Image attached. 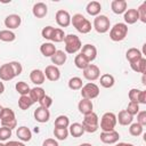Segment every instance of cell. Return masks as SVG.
Segmentation results:
<instances>
[{
  "label": "cell",
  "mask_w": 146,
  "mask_h": 146,
  "mask_svg": "<svg viewBox=\"0 0 146 146\" xmlns=\"http://www.w3.org/2000/svg\"><path fill=\"white\" fill-rule=\"evenodd\" d=\"M71 24L76 29L78 32L82 34H87L91 31V23L82 14L73 15V17H71Z\"/></svg>",
  "instance_id": "1"
},
{
  "label": "cell",
  "mask_w": 146,
  "mask_h": 146,
  "mask_svg": "<svg viewBox=\"0 0 146 146\" xmlns=\"http://www.w3.org/2000/svg\"><path fill=\"white\" fill-rule=\"evenodd\" d=\"M82 127L84 132H89V133H94L98 130L99 128V119L98 115L95 112H91L87 115H84V119L82 121Z\"/></svg>",
  "instance_id": "2"
},
{
  "label": "cell",
  "mask_w": 146,
  "mask_h": 146,
  "mask_svg": "<svg viewBox=\"0 0 146 146\" xmlns=\"http://www.w3.org/2000/svg\"><path fill=\"white\" fill-rule=\"evenodd\" d=\"M0 121H1L2 127L9 128L10 130H13L14 128L17 127V121H16L15 113L9 107H3L2 112H1V115H0Z\"/></svg>",
  "instance_id": "3"
},
{
  "label": "cell",
  "mask_w": 146,
  "mask_h": 146,
  "mask_svg": "<svg viewBox=\"0 0 146 146\" xmlns=\"http://www.w3.org/2000/svg\"><path fill=\"white\" fill-rule=\"evenodd\" d=\"M65 42V51L67 54H75L82 48L81 40L75 34H67L64 38Z\"/></svg>",
  "instance_id": "4"
},
{
  "label": "cell",
  "mask_w": 146,
  "mask_h": 146,
  "mask_svg": "<svg viewBox=\"0 0 146 146\" xmlns=\"http://www.w3.org/2000/svg\"><path fill=\"white\" fill-rule=\"evenodd\" d=\"M128 34V25L124 23H116L110 31V38L112 41L119 42L125 39Z\"/></svg>",
  "instance_id": "5"
},
{
  "label": "cell",
  "mask_w": 146,
  "mask_h": 146,
  "mask_svg": "<svg viewBox=\"0 0 146 146\" xmlns=\"http://www.w3.org/2000/svg\"><path fill=\"white\" fill-rule=\"evenodd\" d=\"M116 115L112 112H106L103 114L102 119H100V129L103 130V132H108L114 130L115 125H116Z\"/></svg>",
  "instance_id": "6"
},
{
  "label": "cell",
  "mask_w": 146,
  "mask_h": 146,
  "mask_svg": "<svg viewBox=\"0 0 146 146\" xmlns=\"http://www.w3.org/2000/svg\"><path fill=\"white\" fill-rule=\"evenodd\" d=\"M111 27V22L110 18L105 15H98L94 19V29L98 33H106Z\"/></svg>",
  "instance_id": "7"
},
{
  "label": "cell",
  "mask_w": 146,
  "mask_h": 146,
  "mask_svg": "<svg viewBox=\"0 0 146 146\" xmlns=\"http://www.w3.org/2000/svg\"><path fill=\"white\" fill-rule=\"evenodd\" d=\"M98 95H99V88L97 84H95L92 82H88L87 84H84L81 88V96L84 99L91 100V99L98 97Z\"/></svg>",
  "instance_id": "8"
},
{
  "label": "cell",
  "mask_w": 146,
  "mask_h": 146,
  "mask_svg": "<svg viewBox=\"0 0 146 146\" xmlns=\"http://www.w3.org/2000/svg\"><path fill=\"white\" fill-rule=\"evenodd\" d=\"M83 76L88 81H95V80L99 79V76H100V70H99V67L97 65L89 64L83 70Z\"/></svg>",
  "instance_id": "9"
},
{
  "label": "cell",
  "mask_w": 146,
  "mask_h": 146,
  "mask_svg": "<svg viewBox=\"0 0 146 146\" xmlns=\"http://www.w3.org/2000/svg\"><path fill=\"white\" fill-rule=\"evenodd\" d=\"M80 54L83 55V56L86 57V59H87L89 63H91V62L95 60L96 57H97V49H96V47H95L94 44L87 43V44H84V46L81 48V52H80Z\"/></svg>",
  "instance_id": "10"
},
{
  "label": "cell",
  "mask_w": 146,
  "mask_h": 146,
  "mask_svg": "<svg viewBox=\"0 0 146 146\" xmlns=\"http://www.w3.org/2000/svg\"><path fill=\"white\" fill-rule=\"evenodd\" d=\"M56 22L60 27H67L71 24V16L68 11L64 9H59L56 13Z\"/></svg>",
  "instance_id": "11"
},
{
  "label": "cell",
  "mask_w": 146,
  "mask_h": 146,
  "mask_svg": "<svg viewBox=\"0 0 146 146\" xmlns=\"http://www.w3.org/2000/svg\"><path fill=\"white\" fill-rule=\"evenodd\" d=\"M100 140L104 143V144H107V145H112V144H115L119 141V138H120V135L117 131L115 130H112V131H108V132H102L100 136H99Z\"/></svg>",
  "instance_id": "12"
},
{
  "label": "cell",
  "mask_w": 146,
  "mask_h": 146,
  "mask_svg": "<svg viewBox=\"0 0 146 146\" xmlns=\"http://www.w3.org/2000/svg\"><path fill=\"white\" fill-rule=\"evenodd\" d=\"M43 73H44V76H46L49 81H52V82L58 81L59 78H60V71H59V68H58L57 66H55V65H48V66L46 67V70H44Z\"/></svg>",
  "instance_id": "13"
},
{
  "label": "cell",
  "mask_w": 146,
  "mask_h": 146,
  "mask_svg": "<svg viewBox=\"0 0 146 146\" xmlns=\"http://www.w3.org/2000/svg\"><path fill=\"white\" fill-rule=\"evenodd\" d=\"M34 119L35 121L40 122V123H46L49 121L50 119V112L48 108H44V107H41L39 106L35 111H34Z\"/></svg>",
  "instance_id": "14"
},
{
  "label": "cell",
  "mask_w": 146,
  "mask_h": 146,
  "mask_svg": "<svg viewBox=\"0 0 146 146\" xmlns=\"http://www.w3.org/2000/svg\"><path fill=\"white\" fill-rule=\"evenodd\" d=\"M21 23H22L21 16H19V15H16V14L8 15V16L5 18V26L8 27V30H14V29L19 27Z\"/></svg>",
  "instance_id": "15"
},
{
  "label": "cell",
  "mask_w": 146,
  "mask_h": 146,
  "mask_svg": "<svg viewBox=\"0 0 146 146\" xmlns=\"http://www.w3.org/2000/svg\"><path fill=\"white\" fill-rule=\"evenodd\" d=\"M15 78V74L13 72V68L9 63L2 64L0 66V79L2 81H10Z\"/></svg>",
  "instance_id": "16"
},
{
  "label": "cell",
  "mask_w": 146,
  "mask_h": 146,
  "mask_svg": "<svg viewBox=\"0 0 146 146\" xmlns=\"http://www.w3.org/2000/svg\"><path fill=\"white\" fill-rule=\"evenodd\" d=\"M32 13L36 18H43L48 13V7L43 2H36L33 5Z\"/></svg>",
  "instance_id": "17"
},
{
  "label": "cell",
  "mask_w": 146,
  "mask_h": 146,
  "mask_svg": "<svg viewBox=\"0 0 146 146\" xmlns=\"http://www.w3.org/2000/svg\"><path fill=\"white\" fill-rule=\"evenodd\" d=\"M127 1L125 0H113L111 2V8H112V11L116 15H120V14H124V11L127 10Z\"/></svg>",
  "instance_id": "18"
},
{
  "label": "cell",
  "mask_w": 146,
  "mask_h": 146,
  "mask_svg": "<svg viewBox=\"0 0 146 146\" xmlns=\"http://www.w3.org/2000/svg\"><path fill=\"white\" fill-rule=\"evenodd\" d=\"M44 79H46L44 73H43L41 70H39V68L32 70L31 73H30V80H31L34 84H36V87L40 86V84H42V83L44 82Z\"/></svg>",
  "instance_id": "19"
},
{
  "label": "cell",
  "mask_w": 146,
  "mask_h": 146,
  "mask_svg": "<svg viewBox=\"0 0 146 146\" xmlns=\"http://www.w3.org/2000/svg\"><path fill=\"white\" fill-rule=\"evenodd\" d=\"M92 108H94L92 102L89 100V99L82 98V99L79 102V104H78V110H79V112H80L81 114H83V115H87V114L91 113V112H92Z\"/></svg>",
  "instance_id": "20"
},
{
  "label": "cell",
  "mask_w": 146,
  "mask_h": 146,
  "mask_svg": "<svg viewBox=\"0 0 146 146\" xmlns=\"http://www.w3.org/2000/svg\"><path fill=\"white\" fill-rule=\"evenodd\" d=\"M123 18H124V22H125L124 24H135L139 19V15H138L137 9H135V8L127 9L124 11Z\"/></svg>",
  "instance_id": "21"
},
{
  "label": "cell",
  "mask_w": 146,
  "mask_h": 146,
  "mask_svg": "<svg viewBox=\"0 0 146 146\" xmlns=\"http://www.w3.org/2000/svg\"><path fill=\"white\" fill-rule=\"evenodd\" d=\"M16 136L18 137L19 140L22 141H30L31 138H32V132L31 130L25 127V125H22V127H18L17 130H16Z\"/></svg>",
  "instance_id": "22"
},
{
  "label": "cell",
  "mask_w": 146,
  "mask_h": 146,
  "mask_svg": "<svg viewBox=\"0 0 146 146\" xmlns=\"http://www.w3.org/2000/svg\"><path fill=\"white\" fill-rule=\"evenodd\" d=\"M50 58H51V63L55 66H60V65L65 64V62L67 59V56L63 50H56V52Z\"/></svg>",
  "instance_id": "23"
},
{
  "label": "cell",
  "mask_w": 146,
  "mask_h": 146,
  "mask_svg": "<svg viewBox=\"0 0 146 146\" xmlns=\"http://www.w3.org/2000/svg\"><path fill=\"white\" fill-rule=\"evenodd\" d=\"M141 57H143V54H141V51H140L139 49H137V48H130V49H128V51L125 52V58H127V60H128L130 64L137 62V60L140 59Z\"/></svg>",
  "instance_id": "24"
},
{
  "label": "cell",
  "mask_w": 146,
  "mask_h": 146,
  "mask_svg": "<svg viewBox=\"0 0 146 146\" xmlns=\"http://www.w3.org/2000/svg\"><path fill=\"white\" fill-rule=\"evenodd\" d=\"M29 96L31 97V99L34 102V103H39L44 96H46V92H44V89L41 88V87H34L30 90V94Z\"/></svg>",
  "instance_id": "25"
},
{
  "label": "cell",
  "mask_w": 146,
  "mask_h": 146,
  "mask_svg": "<svg viewBox=\"0 0 146 146\" xmlns=\"http://www.w3.org/2000/svg\"><path fill=\"white\" fill-rule=\"evenodd\" d=\"M132 120H133V116L130 115L125 110L119 112V115L116 116V121L121 125H129V124L132 123Z\"/></svg>",
  "instance_id": "26"
},
{
  "label": "cell",
  "mask_w": 146,
  "mask_h": 146,
  "mask_svg": "<svg viewBox=\"0 0 146 146\" xmlns=\"http://www.w3.org/2000/svg\"><path fill=\"white\" fill-rule=\"evenodd\" d=\"M86 10L90 16H98L100 14V10H102V5L98 1H90L87 5Z\"/></svg>",
  "instance_id": "27"
},
{
  "label": "cell",
  "mask_w": 146,
  "mask_h": 146,
  "mask_svg": "<svg viewBox=\"0 0 146 146\" xmlns=\"http://www.w3.org/2000/svg\"><path fill=\"white\" fill-rule=\"evenodd\" d=\"M56 47L54 46V43H51V42H44V43H42L41 44V47H40V51H41V54L44 56V57H51L55 52H56Z\"/></svg>",
  "instance_id": "28"
},
{
  "label": "cell",
  "mask_w": 146,
  "mask_h": 146,
  "mask_svg": "<svg viewBox=\"0 0 146 146\" xmlns=\"http://www.w3.org/2000/svg\"><path fill=\"white\" fill-rule=\"evenodd\" d=\"M130 67H131L132 71H135V72H137V73H143V74H145V72H146V59H145L144 57H141V58L138 59L137 62L131 63V64H130Z\"/></svg>",
  "instance_id": "29"
},
{
  "label": "cell",
  "mask_w": 146,
  "mask_h": 146,
  "mask_svg": "<svg viewBox=\"0 0 146 146\" xmlns=\"http://www.w3.org/2000/svg\"><path fill=\"white\" fill-rule=\"evenodd\" d=\"M99 81H100V86L104 87V88H106V89L112 88V87L114 86V83H115V79H114V76H113L112 74H108V73L103 74V75L100 76Z\"/></svg>",
  "instance_id": "30"
},
{
  "label": "cell",
  "mask_w": 146,
  "mask_h": 146,
  "mask_svg": "<svg viewBox=\"0 0 146 146\" xmlns=\"http://www.w3.org/2000/svg\"><path fill=\"white\" fill-rule=\"evenodd\" d=\"M68 133H71L74 138H79V137H81V136L84 133V130H83L82 124H81V123H78V122L72 123V124L70 125Z\"/></svg>",
  "instance_id": "31"
},
{
  "label": "cell",
  "mask_w": 146,
  "mask_h": 146,
  "mask_svg": "<svg viewBox=\"0 0 146 146\" xmlns=\"http://www.w3.org/2000/svg\"><path fill=\"white\" fill-rule=\"evenodd\" d=\"M34 104V102L31 99V97L29 95H25V96H21L19 99H18V106L21 110L25 111L27 108H30L32 105Z\"/></svg>",
  "instance_id": "32"
},
{
  "label": "cell",
  "mask_w": 146,
  "mask_h": 146,
  "mask_svg": "<svg viewBox=\"0 0 146 146\" xmlns=\"http://www.w3.org/2000/svg\"><path fill=\"white\" fill-rule=\"evenodd\" d=\"M83 87L82 79L79 76H73L68 80V88L71 90H80Z\"/></svg>",
  "instance_id": "33"
},
{
  "label": "cell",
  "mask_w": 146,
  "mask_h": 146,
  "mask_svg": "<svg viewBox=\"0 0 146 146\" xmlns=\"http://www.w3.org/2000/svg\"><path fill=\"white\" fill-rule=\"evenodd\" d=\"M16 39V34L10 30H2L0 31V40L3 42H11Z\"/></svg>",
  "instance_id": "34"
},
{
  "label": "cell",
  "mask_w": 146,
  "mask_h": 146,
  "mask_svg": "<svg viewBox=\"0 0 146 146\" xmlns=\"http://www.w3.org/2000/svg\"><path fill=\"white\" fill-rule=\"evenodd\" d=\"M15 88H16V91H17L21 96L29 95V94H30V90H31V88L29 87V84H27L26 82H24V81L17 82L16 86H15Z\"/></svg>",
  "instance_id": "35"
},
{
  "label": "cell",
  "mask_w": 146,
  "mask_h": 146,
  "mask_svg": "<svg viewBox=\"0 0 146 146\" xmlns=\"http://www.w3.org/2000/svg\"><path fill=\"white\" fill-rule=\"evenodd\" d=\"M74 64H75V66H76L78 68H80V70H84L90 63L86 59V57H84L83 55L79 54V55H76L75 58H74Z\"/></svg>",
  "instance_id": "36"
},
{
  "label": "cell",
  "mask_w": 146,
  "mask_h": 146,
  "mask_svg": "<svg viewBox=\"0 0 146 146\" xmlns=\"http://www.w3.org/2000/svg\"><path fill=\"white\" fill-rule=\"evenodd\" d=\"M70 125V119L66 115H58L55 120L56 128H67Z\"/></svg>",
  "instance_id": "37"
},
{
  "label": "cell",
  "mask_w": 146,
  "mask_h": 146,
  "mask_svg": "<svg viewBox=\"0 0 146 146\" xmlns=\"http://www.w3.org/2000/svg\"><path fill=\"white\" fill-rule=\"evenodd\" d=\"M54 136L58 139V140H65L68 136V130L67 128H56L54 129Z\"/></svg>",
  "instance_id": "38"
},
{
  "label": "cell",
  "mask_w": 146,
  "mask_h": 146,
  "mask_svg": "<svg viewBox=\"0 0 146 146\" xmlns=\"http://www.w3.org/2000/svg\"><path fill=\"white\" fill-rule=\"evenodd\" d=\"M143 130H144V127L140 125L139 123H131L130 124V128H129V133L131 136H135V137H138L143 133Z\"/></svg>",
  "instance_id": "39"
},
{
  "label": "cell",
  "mask_w": 146,
  "mask_h": 146,
  "mask_svg": "<svg viewBox=\"0 0 146 146\" xmlns=\"http://www.w3.org/2000/svg\"><path fill=\"white\" fill-rule=\"evenodd\" d=\"M64 38H65V33L62 29H55L54 32H52V35H51V41L54 42H62L64 41Z\"/></svg>",
  "instance_id": "40"
},
{
  "label": "cell",
  "mask_w": 146,
  "mask_h": 146,
  "mask_svg": "<svg viewBox=\"0 0 146 146\" xmlns=\"http://www.w3.org/2000/svg\"><path fill=\"white\" fill-rule=\"evenodd\" d=\"M130 115H137V113L139 112V104L136 103V102H130L127 106V110H125Z\"/></svg>",
  "instance_id": "41"
},
{
  "label": "cell",
  "mask_w": 146,
  "mask_h": 146,
  "mask_svg": "<svg viewBox=\"0 0 146 146\" xmlns=\"http://www.w3.org/2000/svg\"><path fill=\"white\" fill-rule=\"evenodd\" d=\"M9 64H10V66H11V68H13V72H14V74H15V76H18L19 74H22L23 67H22V64H21L19 62L13 60V62H10Z\"/></svg>",
  "instance_id": "42"
},
{
  "label": "cell",
  "mask_w": 146,
  "mask_h": 146,
  "mask_svg": "<svg viewBox=\"0 0 146 146\" xmlns=\"http://www.w3.org/2000/svg\"><path fill=\"white\" fill-rule=\"evenodd\" d=\"M11 137V130L6 127L0 128V141H5Z\"/></svg>",
  "instance_id": "43"
},
{
  "label": "cell",
  "mask_w": 146,
  "mask_h": 146,
  "mask_svg": "<svg viewBox=\"0 0 146 146\" xmlns=\"http://www.w3.org/2000/svg\"><path fill=\"white\" fill-rule=\"evenodd\" d=\"M54 30H55V27H52V26H50V25L43 27L42 31H41V35H42V38H44L46 40H51V35H52Z\"/></svg>",
  "instance_id": "44"
},
{
  "label": "cell",
  "mask_w": 146,
  "mask_h": 146,
  "mask_svg": "<svg viewBox=\"0 0 146 146\" xmlns=\"http://www.w3.org/2000/svg\"><path fill=\"white\" fill-rule=\"evenodd\" d=\"M140 91H141V90H139V89H137V88L130 89V91H129V94H128V97H129L130 102H136V103H138V98H139Z\"/></svg>",
  "instance_id": "45"
},
{
  "label": "cell",
  "mask_w": 146,
  "mask_h": 146,
  "mask_svg": "<svg viewBox=\"0 0 146 146\" xmlns=\"http://www.w3.org/2000/svg\"><path fill=\"white\" fill-rule=\"evenodd\" d=\"M137 11H138V15H139V19L143 23H146V2H143L138 7Z\"/></svg>",
  "instance_id": "46"
},
{
  "label": "cell",
  "mask_w": 146,
  "mask_h": 146,
  "mask_svg": "<svg viewBox=\"0 0 146 146\" xmlns=\"http://www.w3.org/2000/svg\"><path fill=\"white\" fill-rule=\"evenodd\" d=\"M39 104H40V106L41 107H44V108H49L51 105H52V98L50 97V96H44L40 102H39Z\"/></svg>",
  "instance_id": "47"
},
{
  "label": "cell",
  "mask_w": 146,
  "mask_h": 146,
  "mask_svg": "<svg viewBox=\"0 0 146 146\" xmlns=\"http://www.w3.org/2000/svg\"><path fill=\"white\" fill-rule=\"evenodd\" d=\"M137 123L140 125H146V111H139L137 113Z\"/></svg>",
  "instance_id": "48"
},
{
  "label": "cell",
  "mask_w": 146,
  "mask_h": 146,
  "mask_svg": "<svg viewBox=\"0 0 146 146\" xmlns=\"http://www.w3.org/2000/svg\"><path fill=\"white\" fill-rule=\"evenodd\" d=\"M42 146H58V143H57V140H55L52 138H47L42 143Z\"/></svg>",
  "instance_id": "49"
},
{
  "label": "cell",
  "mask_w": 146,
  "mask_h": 146,
  "mask_svg": "<svg viewBox=\"0 0 146 146\" xmlns=\"http://www.w3.org/2000/svg\"><path fill=\"white\" fill-rule=\"evenodd\" d=\"M138 104H143V105L146 104V91L145 90L140 91V95H139V98H138Z\"/></svg>",
  "instance_id": "50"
},
{
  "label": "cell",
  "mask_w": 146,
  "mask_h": 146,
  "mask_svg": "<svg viewBox=\"0 0 146 146\" xmlns=\"http://www.w3.org/2000/svg\"><path fill=\"white\" fill-rule=\"evenodd\" d=\"M5 146H25L23 143H21V141H16V140H10V141H8V143H6L5 144Z\"/></svg>",
  "instance_id": "51"
},
{
  "label": "cell",
  "mask_w": 146,
  "mask_h": 146,
  "mask_svg": "<svg viewBox=\"0 0 146 146\" xmlns=\"http://www.w3.org/2000/svg\"><path fill=\"white\" fill-rule=\"evenodd\" d=\"M115 146H133V145L132 144H129V143H119Z\"/></svg>",
  "instance_id": "52"
},
{
  "label": "cell",
  "mask_w": 146,
  "mask_h": 146,
  "mask_svg": "<svg viewBox=\"0 0 146 146\" xmlns=\"http://www.w3.org/2000/svg\"><path fill=\"white\" fill-rule=\"evenodd\" d=\"M3 91H5V84H3L2 82H0V95H1Z\"/></svg>",
  "instance_id": "53"
},
{
  "label": "cell",
  "mask_w": 146,
  "mask_h": 146,
  "mask_svg": "<svg viewBox=\"0 0 146 146\" xmlns=\"http://www.w3.org/2000/svg\"><path fill=\"white\" fill-rule=\"evenodd\" d=\"M79 146H92V145L89 144V143H83V144H81V145H79Z\"/></svg>",
  "instance_id": "54"
},
{
  "label": "cell",
  "mask_w": 146,
  "mask_h": 146,
  "mask_svg": "<svg viewBox=\"0 0 146 146\" xmlns=\"http://www.w3.org/2000/svg\"><path fill=\"white\" fill-rule=\"evenodd\" d=\"M2 110H3V107L0 105V115H1V112H2Z\"/></svg>",
  "instance_id": "55"
},
{
  "label": "cell",
  "mask_w": 146,
  "mask_h": 146,
  "mask_svg": "<svg viewBox=\"0 0 146 146\" xmlns=\"http://www.w3.org/2000/svg\"><path fill=\"white\" fill-rule=\"evenodd\" d=\"M0 146H5V144H2V143H0Z\"/></svg>",
  "instance_id": "56"
}]
</instances>
